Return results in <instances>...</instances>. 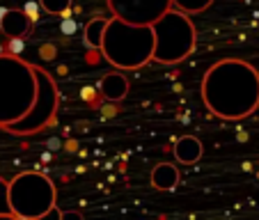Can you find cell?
<instances>
[{
  "label": "cell",
  "instance_id": "obj_5",
  "mask_svg": "<svg viewBox=\"0 0 259 220\" xmlns=\"http://www.w3.org/2000/svg\"><path fill=\"white\" fill-rule=\"evenodd\" d=\"M7 197L14 218L19 220H39L55 213L58 191L55 184L41 172H21L7 181Z\"/></svg>",
  "mask_w": 259,
  "mask_h": 220
},
{
  "label": "cell",
  "instance_id": "obj_14",
  "mask_svg": "<svg viewBox=\"0 0 259 220\" xmlns=\"http://www.w3.org/2000/svg\"><path fill=\"white\" fill-rule=\"evenodd\" d=\"M41 10L46 12V14H53V16H62L69 12V7H71V0H39Z\"/></svg>",
  "mask_w": 259,
  "mask_h": 220
},
{
  "label": "cell",
  "instance_id": "obj_9",
  "mask_svg": "<svg viewBox=\"0 0 259 220\" xmlns=\"http://www.w3.org/2000/svg\"><path fill=\"white\" fill-rule=\"evenodd\" d=\"M99 92H101L103 99H108V101H113V103L126 99V94H128L126 73H124L122 69H115V71L106 73V76L99 80Z\"/></svg>",
  "mask_w": 259,
  "mask_h": 220
},
{
  "label": "cell",
  "instance_id": "obj_10",
  "mask_svg": "<svg viewBox=\"0 0 259 220\" xmlns=\"http://www.w3.org/2000/svg\"><path fill=\"white\" fill-rule=\"evenodd\" d=\"M204 154V147L195 136H181L175 145V158L184 165H193L197 163Z\"/></svg>",
  "mask_w": 259,
  "mask_h": 220
},
{
  "label": "cell",
  "instance_id": "obj_3",
  "mask_svg": "<svg viewBox=\"0 0 259 220\" xmlns=\"http://www.w3.org/2000/svg\"><path fill=\"white\" fill-rule=\"evenodd\" d=\"M37 92L34 64L19 55L0 53V128L19 122L30 110Z\"/></svg>",
  "mask_w": 259,
  "mask_h": 220
},
{
  "label": "cell",
  "instance_id": "obj_6",
  "mask_svg": "<svg viewBox=\"0 0 259 220\" xmlns=\"http://www.w3.org/2000/svg\"><path fill=\"white\" fill-rule=\"evenodd\" d=\"M34 76H37V92H34L32 106H30V110L19 122L10 124V126L5 128L7 133H14V136H32V133L44 131L55 119V113H58V106H60L58 83H55V78L46 69L37 67V64H34Z\"/></svg>",
  "mask_w": 259,
  "mask_h": 220
},
{
  "label": "cell",
  "instance_id": "obj_1",
  "mask_svg": "<svg viewBox=\"0 0 259 220\" xmlns=\"http://www.w3.org/2000/svg\"><path fill=\"white\" fill-rule=\"evenodd\" d=\"M200 94L211 115L239 122L259 108V71L239 58L218 60L206 69Z\"/></svg>",
  "mask_w": 259,
  "mask_h": 220
},
{
  "label": "cell",
  "instance_id": "obj_4",
  "mask_svg": "<svg viewBox=\"0 0 259 220\" xmlns=\"http://www.w3.org/2000/svg\"><path fill=\"white\" fill-rule=\"evenodd\" d=\"M154 32V55L158 64H179L193 55L197 44V32L191 21V14L170 7L163 16L152 23Z\"/></svg>",
  "mask_w": 259,
  "mask_h": 220
},
{
  "label": "cell",
  "instance_id": "obj_2",
  "mask_svg": "<svg viewBox=\"0 0 259 220\" xmlns=\"http://www.w3.org/2000/svg\"><path fill=\"white\" fill-rule=\"evenodd\" d=\"M101 55L122 71H136L152 62L154 55V32L152 25H136L126 21L108 19L106 30L99 46Z\"/></svg>",
  "mask_w": 259,
  "mask_h": 220
},
{
  "label": "cell",
  "instance_id": "obj_11",
  "mask_svg": "<svg viewBox=\"0 0 259 220\" xmlns=\"http://www.w3.org/2000/svg\"><path fill=\"white\" fill-rule=\"evenodd\" d=\"M149 179H152V186L156 191H172L179 184V170L172 163H158V165H154Z\"/></svg>",
  "mask_w": 259,
  "mask_h": 220
},
{
  "label": "cell",
  "instance_id": "obj_13",
  "mask_svg": "<svg viewBox=\"0 0 259 220\" xmlns=\"http://www.w3.org/2000/svg\"><path fill=\"white\" fill-rule=\"evenodd\" d=\"M213 0H172V7L186 12V14H200V12L209 10Z\"/></svg>",
  "mask_w": 259,
  "mask_h": 220
},
{
  "label": "cell",
  "instance_id": "obj_8",
  "mask_svg": "<svg viewBox=\"0 0 259 220\" xmlns=\"http://www.w3.org/2000/svg\"><path fill=\"white\" fill-rule=\"evenodd\" d=\"M32 19L25 14V10H0V32L7 39H23L30 32Z\"/></svg>",
  "mask_w": 259,
  "mask_h": 220
},
{
  "label": "cell",
  "instance_id": "obj_15",
  "mask_svg": "<svg viewBox=\"0 0 259 220\" xmlns=\"http://www.w3.org/2000/svg\"><path fill=\"white\" fill-rule=\"evenodd\" d=\"M0 218L14 220V213L10 209V197H7V181L0 177Z\"/></svg>",
  "mask_w": 259,
  "mask_h": 220
},
{
  "label": "cell",
  "instance_id": "obj_12",
  "mask_svg": "<svg viewBox=\"0 0 259 220\" xmlns=\"http://www.w3.org/2000/svg\"><path fill=\"white\" fill-rule=\"evenodd\" d=\"M106 23H108V19H92V21H88V25H85V44H88L90 49L99 51V46H101V37H103V30H106Z\"/></svg>",
  "mask_w": 259,
  "mask_h": 220
},
{
  "label": "cell",
  "instance_id": "obj_7",
  "mask_svg": "<svg viewBox=\"0 0 259 220\" xmlns=\"http://www.w3.org/2000/svg\"><path fill=\"white\" fill-rule=\"evenodd\" d=\"M172 7V0H108L113 16L136 25H152Z\"/></svg>",
  "mask_w": 259,
  "mask_h": 220
}]
</instances>
